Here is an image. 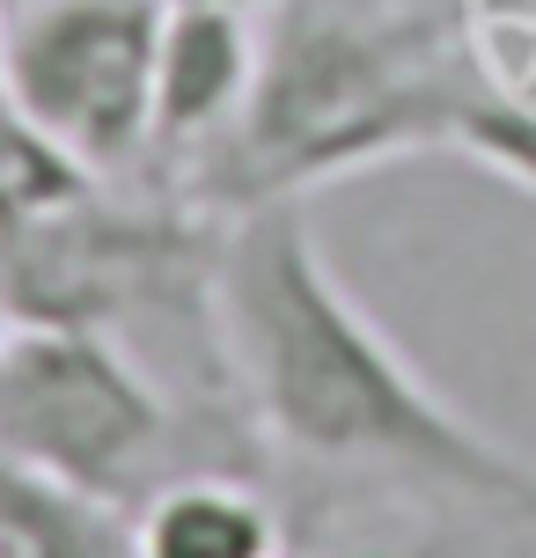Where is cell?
Listing matches in <instances>:
<instances>
[{
	"mask_svg": "<svg viewBox=\"0 0 536 558\" xmlns=\"http://www.w3.org/2000/svg\"><path fill=\"white\" fill-rule=\"evenodd\" d=\"M206 316L235 404L280 456L536 522V463L471 426L404 361L316 251L302 198L221 214Z\"/></svg>",
	"mask_w": 536,
	"mask_h": 558,
	"instance_id": "6da1fadb",
	"label": "cell"
},
{
	"mask_svg": "<svg viewBox=\"0 0 536 558\" xmlns=\"http://www.w3.org/2000/svg\"><path fill=\"white\" fill-rule=\"evenodd\" d=\"M478 88L485 66L455 0H272L257 96L192 184V206L235 214L455 147Z\"/></svg>",
	"mask_w": 536,
	"mask_h": 558,
	"instance_id": "7a4b0ae2",
	"label": "cell"
},
{
	"mask_svg": "<svg viewBox=\"0 0 536 558\" xmlns=\"http://www.w3.org/2000/svg\"><path fill=\"white\" fill-rule=\"evenodd\" d=\"M170 426V390L118 331L8 316V338H0V456L8 463L133 514L162 485Z\"/></svg>",
	"mask_w": 536,
	"mask_h": 558,
	"instance_id": "3957f363",
	"label": "cell"
},
{
	"mask_svg": "<svg viewBox=\"0 0 536 558\" xmlns=\"http://www.w3.org/2000/svg\"><path fill=\"white\" fill-rule=\"evenodd\" d=\"M162 0H0V96L88 184L147 169Z\"/></svg>",
	"mask_w": 536,
	"mask_h": 558,
	"instance_id": "277c9868",
	"label": "cell"
},
{
	"mask_svg": "<svg viewBox=\"0 0 536 558\" xmlns=\"http://www.w3.org/2000/svg\"><path fill=\"white\" fill-rule=\"evenodd\" d=\"M265 59V15L206 8V0H162V52H155V147L147 162L176 177H206L243 111L257 96Z\"/></svg>",
	"mask_w": 536,
	"mask_h": 558,
	"instance_id": "5b68a950",
	"label": "cell"
},
{
	"mask_svg": "<svg viewBox=\"0 0 536 558\" xmlns=\"http://www.w3.org/2000/svg\"><path fill=\"white\" fill-rule=\"evenodd\" d=\"M133 558H287V536L257 485L184 471L133 507Z\"/></svg>",
	"mask_w": 536,
	"mask_h": 558,
	"instance_id": "8992f818",
	"label": "cell"
},
{
	"mask_svg": "<svg viewBox=\"0 0 536 558\" xmlns=\"http://www.w3.org/2000/svg\"><path fill=\"white\" fill-rule=\"evenodd\" d=\"M0 558H133V514L0 456Z\"/></svg>",
	"mask_w": 536,
	"mask_h": 558,
	"instance_id": "52a82bcc",
	"label": "cell"
},
{
	"mask_svg": "<svg viewBox=\"0 0 536 558\" xmlns=\"http://www.w3.org/2000/svg\"><path fill=\"white\" fill-rule=\"evenodd\" d=\"M88 177L74 162H59L45 140L29 133L23 118H15V104L0 96V243L15 235L23 221H37V214H52L59 198H74Z\"/></svg>",
	"mask_w": 536,
	"mask_h": 558,
	"instance_id": "ba28073f",
	"label": "cell"
},
{
	"mask_svg": "<svg viewBox=\"0 0 536 558\" xmlns=\"http://www.w3.org/2000/svg\"><path fill=\"white\" fill-rule=\"evenodd\" d=\"M206 8H243V15H265L272 0H206Z\"/></svg>",
	"mask_w": 536,
	"mask_h": 558,
	"instance_id": "9c48e42d",
	"label": "cell"
},
{
	"mask_svg": "<svg viewBox=\"0 0 536 558\" xmlns=\"http://www.w3.org/2000/svg\"><path fill=\"white\" fill-rule=\"evenodd\" d=\"M0 338H8V316H0Z\"/></svg>",
	"mask_w": 536,
	"mask_h": 558,
	"instance_id": "30bf717a",
	"label": "cell"
}]
</instances>
